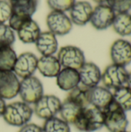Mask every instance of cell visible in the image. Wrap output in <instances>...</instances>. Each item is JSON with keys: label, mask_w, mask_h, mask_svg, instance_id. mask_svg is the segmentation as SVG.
<instances>
[{"label": "cell", "mask_w": 131, "mask_h": 132, "mask_svg": "<svg viewBox=\"0 0 131 132\" xmlns=\"http://www.w3.org/2000/svg\"><path fill=\"white\" fill-rule=\"evenodd\" d=\"M75 128L81 132H94L104 126L103 111L91 105L84 108L73 123Z\"/></svg>", "instance_id": "cell-1"}, {"label": "cell", "mask_w": 131, "mask_h": 132, "mask_svg": "<svg viewBox=\"0 0 131 132\" xmlns=\"http://www.w3.org/2000/svg\"><path fill=\"white\" fill-rule=\"evenodd\" d=\"M33 114L31 106L23 101H15L6 105L2 118L6 124L14 127H22L29 123Z\"/></svg>", "instance_id": "cell-2"}, {"label": "cell", "mask_w": 131, "mask_h": 132, "mask_svg": "<svg viewBox=\"0 0 131 132\" xmlns=\"http://www.w3.org/2000/svg\"><path fill=\"white\" fill-rule=\"evenodd\" d=\"M104 127L110 132H122L127 130L129 121L127 112L113 101L103 111Z\"/></svg>", "instance_id": "cell-3"}, {"label": "cell", "mask_w": 131, "mask_h": 132, "mask_svg": "<svg viewBox=\"0 0 131 132\" xmlns=\"http://www.w3.org/2000/svg\"><path fill=\"white\" fill-rule=\"evenodd\" d=\"M128 76L129 72L126 67L112 63L102 73L101 82L105 87L114 90L127 86Z\"/></svg>", "instance_id": "cell-4"}, {"label": "cell", "mask_w": 131, "mask_h": 132, "mask_svg": "<svg viewBox=\"0 0 131 132\" xmlns=\"http://www.w3.org/2000/svg\"><path fill=\"white\" fill-rule=\"evenodd\" d=\"M19 95L22 101L29 105L34 104L44 95L43 85L42 82L34 76L22 79V80H20Z\"/></svg>", "instance_id": "cell-5"}, {"label": "cell", "mask_w": 131, "mask_h": 132, "mask_svg": "<svg viewBox=\"0 0 131 132\" xmlns=\"http://www.w3.org/2000/svg\"><path fill=\"white\" fill-rule=\"evenodd\" d=\"M62 68L79 70L86 62L83 51L75 46H65L60 48L56 56Z\"/></svg>", "instance_id": "cell-6"}, {"label": "cell", "mask_w": 131, "mask_h": 132, "mask_svg": "<svg viewBox=\"0 0 131 132\" xmlns=\"http://www.w3.org/2000/svg\"><path fill=\"white\" fill-rule=\"evenodd\" d=\"M62 101L55 95H43L36 104H34L33 113L40 119L47 120L56 117L59 114Z\"/></svg>", "instance_id": "cell-7"}, {"label": "cell", "mask_w": 131, "mask_h": 132, "mask_svg": "<svg viewBox=\"0 0 131 132\" xmlns=\"http://www.w3.org/2000/svg\"><path fill=\"white\" fill-rule=\"evenodd\" d=\"M46 25L49 31L55 36H65L73 28L70 18L65 13L51 11L46 16Z\"/></svg>", "instance_id": "cell-8"}, {"label": "cell", "mask_w": 131, "mask_h": 132, "mask_svg": "<svg viewBox=\"0 0 131 132\" xmlns=\"http://www.w3.org/2000/svg\"><path fill=\"white\" fill-rule=\"evenodd\" d=\"M115 16V12L108 5L100 4L93 9L90 22L94 29L105 30L112 26Z\"/></svg>", "instance_id": "cell-9"}, {"label": "cell", "mask_w": 131, "mask_h": 132, "mask_svg": "<svg viewBox=\"0 0 131 132\" xmlns=\"http://www.w3.org/2000/svg\"><path fill=\"white\" fill-rule=\"evenodd\" d=\"M38 57L31 52H25L17 56L13 72L19 78L24 79L33 76L37 70Z\"/></svg>", "instance_id": "cell-10"}, {"label": "cell", "mask_w": 131, "mask_h": 132, "mask_svg": "<svg viewBox=\"0 0 131 132\" xmlns=\"http://www.w3.org/2000/svg\"><path fill=\"white\" fill-rule=\"evenodd\" d=\"M20 80L13 70H0V97L11 100L19 95Z\"/></svg>", "instance_id": "cell-11"}, {"label": "cell", "mask_w": 131, "mask_h": 132, "mask_svg": "<svg viewBox=\"0 0 131 132\" xmlns=\"http://www.w3.org/2000/svg\"><path fill=\"white\" fill-rule=\"evenodd\" d=\"M110 55L113 64L126 67L131 63V43L124 39L115 40L110 46Z\"/></svg>", "instance_id": "cell-12"}, {"label": "cell", "mask_w": 131, "mask_h": 132, "mask_svg": "<svg viewBox=\"0 0 131 132\" xmlns=\"http://www.w3.org/2000/svg\"><path fill=\"white\" fill-rule=\"evenodd\" d=\"M78 72L80 84L86 88L98 86L101 82L102 72L100 67L93 62H86Z\"/></svg>", "instance_id": "cell-13"}, {"label": "cell", "mask_w": 131, "mask_h": 132, "mask_svg": "<svg viewBox=\"0 0 131 132\" xmlns=\"http://www.w3.org/2000/svg\"><path fill=\"white\" fill-rule=\"evenodd\" d=\"M93 8L87 1L76 2L69 10V18L73 24L79 26L86 25L90 21Z\"/></svg>", "instance_id": "cell-14"}, {"label": "cell", "mask_w": 131, "mask_h": 132, "mask_svg": "<svg viewBox=\"0 0 131 132\" xmlns=\"http://www.w3.org/2000/svg\"><path fill=\"white\" fill-rule=\"evenodd\" d=\"M90 104L101 111L106 109L113 101V92L104 86H96L89 89Z\"/></svg>", "instance_id": "cell-15"}, {"label": "cell", "mask_w": 131, "mask_h": 132, "mask_svg": "<svg viewBox=\"0 0 131 132\" xmlns=\"http://www.w3.org/2000/svg\"><path fill=\"white\" fill-rule=\"evenodd\" d=\"M56 79L58 87L64 91L69 92L80 84L79 72L74 69L62 68Z\"/></svg>", "instance_id": "cell-16"}, {"label": "cell", "mask_w": 131, "mask_h": 132, "mask_svg": "<svg viewBox=\"0 0 131 132\" xmlns=\"http://www.w3.org/2000/svg\"><path fill=\"white\" fill-rule=\"evenodd\" d=\"M35 44L38 52L42 56H53L58 50L56 36L49 31L41 32Z\"/></svg>", "instance_id": "cell-17"}, {"label": "cell", "mask_w": 131, "mask_h": 132, "mask_svg": "<svg viewBox=\"0 0 131 132\" xmlns=\"http://www.w3.org/2000/svg\"><path fill=\"white\" fill-rule=\"evenodd\" d=\"M62 67L54 55L42 56L38 59L37 70L46 77H56L61 70Z\"/></svg>", "instance_id": "cell-18"}, {"label": "cell", "mask_w": 131, "mask_h": 132, "mask_svg": "<svg viewBox=\"0 0 131 132\" xmlns=\"http://www.w3.org/2000/svg\"><path fill=\"white\" fill-rule=\"evenodd\" d=\"M16 32L20 41L25 44L35 43L41 33L39 26L32 19L26 21Z\"/></svg>", "instance_id": "cell-19"}, {"label": "cell", "mask_w": 131, "mask_h": 132, "mask_svg": "<svg viewBox=\"0 0 131 132\" xmlns=\"http://www.w3.org/2000/svg\"><path fill=\"white\" fill-rule=\"evenodd\" d=\"M84 108H86L82 107L79 104L66 97L61 104L59 114H60V118L66 123L69 125H73L74 121Z\"/></svg>", "instance_id": "cell-20"}, {"label": "cell", "mask_w": 131, "mask_h": 132, "mask_svg": "<svg viewBox=\"0 0 131 132\" xmlns=\"http://www.w3.org/2000/svg\"><path fill=\"white\" fill-rule=\"evenodd\" d=\"M12 14L22 17L32 18L36 12L39 0H15L10 2Z\"/></svg>", "instance_id": "cell-21"}, {"label": "cell", "mask_w": 131, "mask_h": 132, "mask_svg": "<svg viewBox=\"0 0 131 132\" xmlns=\"http://www.w3.org/2000/svg\"><path fill=\"white\" fill-rule=\"evenodd\" d=\"M112 27L116 33L125 37L131 35V14L117 13L116 14Z\"/></svg>", "instance_id": "cell-22"}, {"label": "cell", "mask_w": 131, "mask_h": 132, "mask_svg": "<svg viewBox=\"0 0 131 132\" xmlns=\"http://www.w3.org/2000/svg\"><path fill=\"white\" fill-rule=\"evenodd\" d=\"M17 55L11 46H0V70H12Z\"/></svg>", "instance_id": "cell-23"}, {"label": "cell", "mask_w": 131, "mask_h": 132, "mask_svg": "<svg viewBox=\"0 0 131 132\" xmlns=\"http://www.w3.org/2000/svg\"><path fill=\"white\" fill-rule=\"evenodd\" d=\"M113 101L126 112L131 111V90L127 86L113 90Z\"/></svg>", "instance_id": "cell-24"}, {"label": "cell", "mask_w": 131, "mask_h": 132, "mask_svg": "<svg viewBox=\"0 0 131 132\" xmlns=\"http://www.w3.org/2000/svg\"><path fill=\"white\" fill-rule=\"evenodd\" d=\"M42 128L43 132H70L69 125L56 116L46 120Z\"/></svg>", "instance_id": "cell-25"}, {"label": "cell", "mask_w": 131, "mask_h": 132, "mask_svg": "<svg viewBox=\"0 0 131 132\" xmlns=\"http://www.w3.org/2000/svg\"><path fill=\"white\" fill-rule=\"evenodd\" d=\"M15 40L14 31L6 24H0V46H11Z\"/></svg>", "instance_id": "cell-26"}, {"label": "cell", "mask_w": 131, "mask_h": 132, "mask_svg": "<svg viewBox=\"0 0 131 132\" xmlns=\"http://www.w3.org/2000/svg\"><path fill=\"white\" fill-rule=\"evenodd\" d=\"M75 2L76 0H47V5L52 11L61 12L69 11Z\"/></svg>", "instance_id": "cell-27"}, {"label": "cell", "mask_w": 131, "mask_h": 132, "mask_svg": "<svg viewBox=\"0 0 131 132\" xmlns=\"http://www.w3.org/2000/svg\"><path fill=\"white\" fill-rule=\"evenodd\" d=\"M108 5L116 14L127 13L131 10V0H107Z\"/></svg>", "instance_id": "cell-28"}, {"label": "cell", "mask_w": 131, "mask_h": 132, "mask_svg": "<svg viewBox=\"0 0 131 132\" xmlns=\"http://www.w3.org/2000/svg\"><path fill=\"white\" fill-rule=\"evenodd\" d=\"M12 15V7L9 2L0 0V24H4L8 21Z\"/></svg>", "instance_id": "cell-29"}, {"label": "cell", "mask_w": 131, "mask_h": 132, "mask_svg": "<svg viewBox=\"0 0 131 132\" xmlns=\"http://www.w3.org/2000/svg\"><path fill=\"white\" fill-rule=\"evenodd\" d=\"M18 132H43V131L42 127L33 123H28L22 126Z\"/></svg>", "instance_id": "cell-30"}, {"label": "cell", "mask_w": 131, "mask_h": 132, "mask_svg": "<svg viewBox=\"0 0 131 132\" xmlns=\"http://www.w3.org/2000/svg\"><path fill=\"white\" fill-rule=\"evenodd\" d=\"M6 104H5V100L0 97V117H2L4 112H5V108H6Z\"/></svg>", "instance_id": "cell-31"}, {"label": "cell", "mask_w": 131, "mask_h": 132, "mask_svg": "<svg viewBox=\"0 0 131 132\" xmlns=\"http://www.w3.org/2000/svg\"><path fill=\"white\" fill-rule=\"evenodd\" d=\"M127 87L131 90V72H129V76H128V80H127Z\"/></svg>", "instance_id": "cell-32"}, {"label": "cell", "mask_w": 131, "mask_h": 132, "mask_svg": "<svg viewBox=\"0 0 131 132\" xmlns=\"http://www.w3.org/2000/svg\"><path fill=\"white\" fill-rule=\"evenodd\" d=\"M94 2H96V3H97L98 5H100V4H104L105 2H106V1L107 0H93Z\"/></svg>", "instance_id": "cell-33"}, {"label": "cell", "mask_w": 131, "mask_h": 132, "mask_svg": "<svg viewBox=\"0 0 131 132\" xmlns=\"http://www.w3.org/2000/svg\"><path fill=\"white\" fill-rule=\"evenodd\" d=\"M6 1L9 2H12V1H15V0H6Z\"/></svg>", "instance_id": "cell-34"}, {"label": "cell", "mask_w": 131, "mask_h": 132, "mask_svg": "<svg viewBox=\"0 0 131 132\" xmlns=\"http://www.w3.org/2000/svg\"><path fill=\"white\" fill-rule=\"evenodd\" d=\"M122 132H130V131H127L126 130V131H122Z\"/></svg>", "instance_id": "cell-35"}, {"label": "cell", "mask_w": 131, "mask_h": 132, "mask_svg": "<svg viewBox=\"0 0 131 132\" xmlns=\"http://www.w3.org/2000/svg\"></svg>", "instance_id": "cell-36"}]
</instances>
